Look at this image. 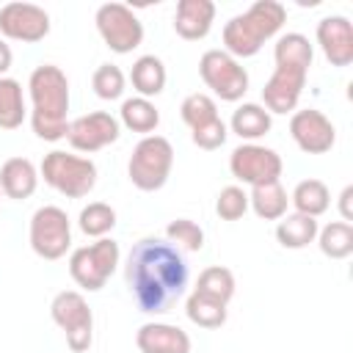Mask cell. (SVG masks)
<instances>
[{
  "label": "cell",
  "instance_id": "1",
  "mask_svg": "<svg viewBox=\"0 0 353 353\" xmlns=\"http://www.w3.org/2000/svg\"><path fill=\"white\" fill-rule=\"evenodd\" d=\"M132 301L146 314L168 312L188 290V262L176 245L160 237L138 240L124 265Z\"/></svg>",
  "mask_w": 353,
  "mask_h": 353
},
{
  "label": "cell",
  "instance_id": "2",
  "mask_svg": "<svg viewBox=\"0 0 353 353\" xmlns=\"http://www.w3.org/2000/svg\"><path fill=\"white\" fill-rule=\"evenodd\" d=\"M28 94H30V127L41 141H63L69 121V80L61 66L41 63L28 77Z\"/></svg>",
  "mask_w": 353,
  "mask_h": 353
},
{
  "label": "cell",
  "instance_id": "3",
  "mask_svg": "<svg viewBox=\"0 0 353 353\" xmlns=\"http://www.w3.org/2000/svg\"><path fill=\"white\" fill-rule=\"evenodd\" d=\"M287 22V8L279 0H256L243 14L223 25V52L232 58H254Z\"/></svg>",
  "mask_w": 353,
  "mask_h": 353
},
{
  "label": "cell",
  "instance_id": "4",
  "mask_svg": "<svg viewBox=\"0 0 353 353\" xmlns=\"http://www.w3.org/2000/svg\"><path fill=\"white\" fill-rule=\"evenodd\" d=\"M39 176L58 190L66 199H83L94 190L97 185V165L91 157L83 154H72L63 149H52L50 154H44Z\"/></svg>",
  "mask_w": 353,
  "mask_h": 353
},
{
  "label": "cell",
  "instance_id": "5",
  "mask_svg": "<svg viewBox=\"0 0 353 353\" xmlns=\"http://www.w3.org/2000/svg\"><path fill=\"white\" fill-rule=\"evenodd\" d=\"M174 168V146L168 138L163 135H143L127 163V176L130 182L143 190V193H154L160 190Z\"/></svg>",
  "mask_w": 353,
  "mask_h": 353
},
{
  "label": "cell",
  "instance_id": "6",
  "mask_svg": "<svg viewBox=\"0 0 353 353\" xmlns=\"http://www.w3.org/2000/svg\"><path fill=\"white\" fill-rule=\"evenodd\" d=\"M119 259H121L119 243L113 237H99L91 245H80L69 254V276L74 279L77 287L97 292L116 273Z\"/></svg>",
  "mask_w": 353,
  "mask_h": 353
},
{
  "label": "cell",
  "instance_id": "7",
  "mask_svg": "<svg viewBox=\"0 0 353 353\" xmlns=\"http://www.w3.org/2000/svg\"><path fill=\"white\" fill-rule=\"evenodd\" d=\"M52 323L63 331L66 345L72 353H85L94 342V314L83 292L77 290H61L50 303Z\"/></svg>",
  "mask_w": 353,
  "mask_h": 353
},
{
  "label": "cell",
  "instance_id": "8",
  "mask_svg": "<svg viewBox=\"0 0 353 353\" xmlns=\"http://www.w3.org/2000/svg\"><path fill=\"white\" fill-rule=\"evenodd\" d=\"M28 240L36 256L41 259H61L66 256V251L72 248V221L66 215V210L55 207V204H44L30 215V226H28Z\"/></svg>",
  "mask_w": 353,
  "mask_h": 353
},
{
  "label": "cell",
  "instance_id": "9",
  "mask_svg": "<svg viewBox=\"0 0 353 353\" xmlns=\"http://www.w3.org/2000/svg\"><path fill=\"white\" fill-rule=\"evenodd\" d=\"M199 74H201L204 85L223 102H237L248 91L245 66L223 50H207L199 58Z\"/></svg>",
  "mask_w": 353,
  "mask_h": 353
},
{
  "label": "cell",
  "instance_id": "10",
  "mask_svg": "<svg viewBox=\"0 0 353 353\" xmlns=\"http://www.w3.org/2000/svg\"><path fill=\"white\" fill-rule=\"evenodd\" d=\"M94 22H97L102 41L116 55H127L143 41V22L124 3H102L94 14Z\"/></svg>",
  "mask_w": 353,
  "mask_h": 353
},
{
  "label": "cell",
  "instance_id": "11",
  "mask_svg": "<svg viewBox=\"0 0 353 353\" xmlns=\"http://www.w3.org/2000/svg\"><path fill=\"white\" fill-rule=\"evenodd\" d=\"M229 171L237 182L243 185H268V182H279L281 171H284V163H281V154L270 146H262V143H240L232 149L229 154Z\"/></svg>",
  "mask_w": 353,
  "mask_h": 353
},
{
  "label": "cell",
  "instance_id": "12",
  "mask_svg": "<svg viewBox=\"0 0 353 353\" xmlns=\"http://www.w3.org/2000/svg\"><path fill=\"white\" fill-rule=\"evenodd\" d=\"M306 77H309L306 66L276 61V69L262 88V108L270 116L273 113H295L301 94H303V85H306Z\"/></svg>",
  "mask_w": 353,
  "mask_h": 353
},
{
  "label": "cell",
  "instance_id": "13",
  "mask_svg": "<svg viewBox=\"0 0 353 353\" xmlns=\"http://www.w3.org/2000/svg\"><path fill=\"white\" fill-rule=\"evenodd\" d=\"M119 135H121V124L108 110H94L85 116H77L74 121H69V130H66L69 146L83 154H94V152L116 143Z\"/></svg>",
  "mask_w": 353,
  "mask_h": 353
},
{
  "label": "cell",
  "instance_id": "14",
  "mask_svg": "<svg viewBox=\"0 0 353 353\" xmlns=\"http://www.w3.org/2000/svg\"><path fill=\"white\" fill-rule=\"evenodd\" d=\"M0 33L11 41L36 44L50 33V14L36 3H6L0 6Z\"/></svg>",
  "mask_w": 353,
  "mask_h": 353
},
{
  "label": "cell",
  "instance_id": "15",
  "mask_svg": "<svg viewBox=\"0 0 353 353\" xmlns=\"http://www.w3.org/2000/svg\"><path fill=\"white\" fill-rule=\"evenodd\" d=\"M290 135L295 146L306 154H325L336 143V127L334 121L317 110V108H303L290 116Z\"/></svg>",
  "mask_w": 353,
  "mask_h": 353
},
{
  "label": "cell",
  "instance_id": "16",
  "mask_svg": "<svg viewBox=\"0 0 353 353\" xmlns=\"http://www.w3.org/2000/svg\"><path fill=\"white\" fill-rule=\"evenodd\" d=\"M314 36H317V44L331 66L345 69L353 63V25L347 17H342V14L323 17L317 22Z\"/></svg>",
  "mask_w": 353,
  "mask_h": 353
},
{
  "label": "cell",
  "instance_id": "17",
  "mask_svg": "<svg viewBox=\"0 0 353 353\" xmlns=\"http://www.w3.org/2000/svg\"><path fill=\"white\" fill-rule=\"evenodd\" d=\"M141 353H190V336L171 323H143L135 334Z\"/></svg>",
  "mask_w": 353,
  "mask_h": 353
},
{
  "label": "cell",
  "instance_id": "18",
  "mask_svg": "<svg viewBox=\"0 0 353 353\" xmlns=\"http://www.w3.org/2000/svg\"><path fill=\"white\" fill-rule=\"evenodd\" d=\"M215 3L212 0H179L174 11V30L185 41H199L212 30Z\"/></svg>",
  "mask_w": 353,
  "mask_h": 353
},
{
  "label": "cell",
  "instance_id": "19",
  "mask_svg": "<svg viewBox=\"0 0 353 353\" xmlns=\"http://www.w3.org/2000/svg\"><path fill=\"white\" fill-rule=\"evenodd\" d=\"M39 188V168L28 157H8L0 165V190L6 199L25 201Z\"/></svg>",
  "mask_w": 353,
  "mask_h": 353
},
{
  "label": "cell",
  "instance_id": "20",
  "mask_svg": "<svg viewBox=\"0 0 353 353\" xmlns=\"http://www.w3.org/2000/svg\"><path fill=\"white\" fill-rule=\"evenodd\" d=\"M273 127V116L259 105V102H243L237 105V110L229 119V130L245 141V143H256L259 138H265Z\"/></svg>",
  "mask_w": 353,
  "mask_h": 353
},
{
  "label": "cell",
  "instance_id": "21",
  "mask_svg": "<svg viewBox=\"0 0 353 353\" xmlns=\"http://www.w3.org/2000/svg\"><path fill=\"white\" fill-rule=\"evenodd\" d=\"M165 80H168V72H165V63L157 55H141V58L132 61L130 83H132V91L138 97L152 99V97L163 94Z\"/></svg>",
  "mask_w": 353,
  "mask_h": 353
},
{
  "label": "cell",
  "instance_id": "22",
  "mask_svg": "<svg viewBox=\"0 0 353 353\" xmlns=\"http://www.w3.org/2000/svg\"><path fill=\"white\" fill-rule=\"evenodd\" d=\"M290 204L295 207V212L301 215H309V218H320L328 207H331V190L323 179H301L292 193H290Z\"/></svg>",
  "mask_w": 353,
  "mask_h": 353
},
{
  "label": "cell",
  "instance_id": "23",
  "mask_svg": "<svg viewBox=\"0 0 353 353\" xmlns=\"http://www.w3.org/2000/svg\"><path fill=\"white\" fill-rule=\"evenodd\" d=\"M290 207V196L281 188V182H268V185H256L248 193V210H254L256 218L262 221H279L287 215Z\"/></svg>",
  "mask_w": 353,
  "mask_h": 353
},
{
  "label": "cell",
  "instance_id": "24",
  "mask_svg": "<svg viewBox=\"0 0 353 353\" xmlns=\"http://www.w3.org/2000/svg\"><path fill=\"white\" fill-rule=\"evenodd\" d=\"M317 229H320L317 218H309L301 212H287L276 223V240H279V245L298 251V248H306L309 243H314Z\"/></svg>",
  "mask_w": 353,
  "mask_h": 353
},
{
  "label": "cell",
  "instance_id": "25",
  "mask_svg": "<svg viewBox=\"0 0 353 353\" xmlns=\"http://www.w3.org/2000/svg\"><path fill=\"white\" fill-rule=\"evenodd\" d=\"M119 124L127 127L130 132H141V135H154L157 124H160V110L154 108L152 99L143 97H130L121 102L119 110Z\"/></svg>",
  "mask_w": 353,
  "mask_h": 353
},
{
  "label": "cell",
  "instance_id": "26",
  "mask_svg": "<svg viewBox=\"0 0 353 353\" xmlns=\"http://www.w3.org/2000/svg\"><path fill=\"white\" fill-rule=\"evenodd\" d=\"M234 287H237V284H234V273H232L229 268H223V265H210V268H204V270L199 273L193 292H199V295H204V298H210V301H218V303L229 306V301L234 298Z\"/></svg>",
  "mask_w": 353,
  "mask_h": 353
},
{
  "label": "cell",
  "instance_id": "27",
  "mask_svg": "<svg viewBox=\"0 0 353 353\" xmlns=\"http://www.w3.org/2000/svg\"><path fill=\"white\" fill-rule=\"evenodd\" d=\"M28 116L22 83L14 77H0V130H17L22 127Z\"/></svg>",
  "mask_w": 353,
  "mask_h": 353
},
{
  "label": "cell",
  "instance_id": "28",
  "mask_svg": "<svg viewBox=\"0 0 353 353\" xmlns=\"http://www.w3.org/2000/svg\"><path fill=\"white\" fill-rule=\"evenodd\" d=\"M317 245L328 259H347L353 254V223L331 221L317 229Z\"/></svg>",
  "mask_w": 353,
  "mask_h": 353
},
{
  "label": "cell",
  "instance_id": "29",
  "mask_svg": "<svg viewBox=\"0 0 353 353\" xmlns=\"http://www.w3.org/2000/svg\"><path fill=\"white\" fill-rule=\"evenodd\" d=\"M185 314H188V320H190L193 325L212 331V328H221V325L226 323V314H229V312H226L223 303L210 301V298H204V295H199V292H190L188 301H185Z\"/></svg>",
  "mask_w": 353,
  "mask_h": 353
},
{
  "label": "cell",
  "instance_id": "30",
  "mask_svg": "<svg viewBox=\"0 0 353 353\" xmlns=\"http://www.w3.org/2000/svg\"><path fill=\"white\" fill-rule=\"evenodd\" d=\"M77 226L88 237H97V240L108 237L113 232V226H116V210L110 204H105V201H91V204H85L80 210Z\"/></svg>",
  "mask_w": 353,
  "mask_h": 353
},
{
  "label": "cell",
  "instance_id": "31",
  "mask_svg": "<svg viewBox=\"0 0 353 353\" xmlns=\"http://www.w3.org/2000/svg\"><path fill=\"white\" fill-rule=\"evenodd\" d=\"M273 61H287V63H301L312 69L314 61V47L303 33H284L273 44Z\"/></svg>",
  "mask_w": 353,
  "mask_h": 353
},
{
  "label": "cell",
  "instance_id": "32",
  "mask_svg": "<svg viewBox=\"0 0 353 353\" xmlns=\"http://www.w3.org/2000/svg\"><path fill=\"white\" fill-rule=\"evenodd\" d=\"M179 116H182V121H185L190 130H196V127H201V124L218 119V105H215V99H212L210 94L196 91V94H188V97L182 99Z\"/></svg>",
  "mask_w": 353,
  "mask_h": 353
},
{
  "label": "cell",
  "instance_id": "33",
  "mask_svg": "<svg viewBox=\"0 0 353 353\" xmlns=\"http://www.w3.org/2000/svg\"><path fill=\"white\" fill-rule=\"evenodd\" d=\"M91 88L99 99H119L127 88V77L116 63H99L91 74Z\"/></svg>",
  "mask_w": 353,
  "mask_h": 353
},
{
  "label": "cell",
  "instance_id": "34",
  "mask_svg": "<svg viewBox=\"0 0 353 353\" xmlns=\"http://www.w3.org/2000/svg\"><path fill=\"white\" fill-rule=\"evenodd\" d=\"M165 240L179 251H201L204 248V229L190 218H176L165 226Z\"/></svg>",
  "mask_w": 353,
  "mask_h": 353
},
{
  "label": "cell",
  "instance_id": "35",
  "mask_svg": "<svg viewBox=\"0 0 353 353\" xmlns=\"http://www.w3.org/2000/svg\"><path fill=\"white\" fill-rule=\"evenodd\" d=\"M215 212L221 221H240L248 212V193L240 185L221 188V193L215 199Z\"/></svg>",
  "mask_w": 353,
  "mask_h": 353
},
{
  "label": "cell",
  "instance_id": "36",
  "mask_svg": "<svg viewBox=\"0 0 353 353\" xmlns=\"http://www.w3.org/2000/svg\"><path fill=\"white\" fill-rule=\"evenodd\" d=\"M226 135H229V127H226V121L221 116L212 119V121H207V124H201V127H196V130H190V141L199 149H204V152L221 149L226 143Z\"/></svg>",
  "mask_w": 353,
  "mask_h": 353
},
{
  "label": "cell",
  "instance_id": "37",
  "mask_svg": "<svg viewBox=\"0 0 353 353\" xmlns=\"http://www.w3.org/2000/svg\"><path fill=\"white\" fill-rule=\"evenodd\" d=\"M339 215L345 223L353 221V185H345L339 193Z\"/></svg>",
  "mask_w": 353,
  "mask_h": 353
},
{
  "label": "cell",
  "instance_id": "38",
  "mask_svg": "<svg viewBox=\"0 0 353 353\" xmlns=\"http://www.w3.org/2000/svg\"><path fill=\"white\" fill-rule=\"evenodd\" d=\"M11 61H14V52L6 44V39H0V77H6V72L11 69Z\"/></svg>",
  "mask_w": 353,
  "mask_h": 353
},
{
  "label": "cell",
  "instance_id": "39",
  "mask_svg": "<svg viewBox=\"0 0 353 353\" xmlns=\"http://www.w3.org/2000/svg\"><path fill=\"white\" fill-rule=\"evenodd\" d=\"M0 201H3V190H0Z\"/></svg>",
  "mask_w": 353,
  "mask_h": 353
}]
</instances>
